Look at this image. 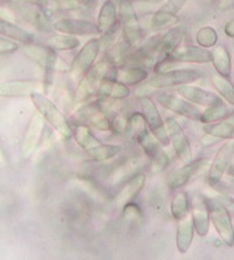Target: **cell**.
Listing matches in <instances>:
<instances>
[{
  "instance_id": "6da1fadb",
  "label": "cell",
  "mask_w": 234,
  "mask_h": 260,
  "mask_svg": "<svg viewBox=\"0 0 234 260\" xmlns=\"http://www.w3.org/2000/svg\"><path fill=\"white\" fill-rule=\"evenodd\" d=\"M73 137L79 147L95 162H106L122 151L121 145L102 143L86 124L75 125L73 128Z\"/></svg>"
},
{
  "instance_id": "7a4b0ae2",
  "label": "cell",
  "mask_w": 234,
  "mask_h": 260,
  "mask_svg": "<svg viewBox=\"0 0 234 260\" xmlns=\"http://www.w3.org/2000/svg\"><path fill=\"white\" fill-rule=\"evenodd\" d=\"M30 100H32L36 109L39 112L45 121H47L52 128L59 134L64 140L71 139L73 136V128L69 124L67 117L63 115V113L57 108V106L53 102L51 99L42 94L41 91H34L30 94Z\"/></svg>"
},
{
  "instance_id": "3957f363",
  "label": "cell",
  "mask_w": 234,
  "mask_h": 260,
  "mask_svg": "<svg viewBox=\"0 0 234 260\" xmlns=\"http://www.w3.org/2000/svg\"><path fill=\"white\" fill-rule=\"evenodd\" d=\"M114 64H111L109 60H102L95 63L90 70L84 73V75L79 80V85L76 87L75 101H87L93 95L97 94L101 82L109 74Z\"/></svg>"
},
{
  "instance_id": "277c9868",
  "label": "cell",
  "mask_w": 234,
  "mask_h": 260,
  "mask_svg": "<svg viewBox=\"0 0 234 260\" xmlns=\"http://www.w3.org/2000/svg\"><path fill=\"white\" fill-rule=\"evenodd\" d=\"M185 30L183 27H172L156 41L151 55V66L157 73L160 66L166 63L171 53L182 43Z\"/></svg>"
},
{
  "instance_id": "5b68a950",
  "label": "cell",
  "mask_w": 234,
  "mask_h": 260,
  "mask_svg": "<svg viewBox=\"0 0 234 260\" xmlns=\"http://www.w3.org/2000/svg\"><path fill=\"white\" fill-rule=\"evenodd\" d=\"M210 209V217L214 229L226 245H234V226L226 206L217 198H206Z\"/></svg>"
},
{
  "instance_id": "8992f818",
  "label": "cell",
  "mask_w": 234,
  "mask_h": 260,
  "mask_svg": "<svg viewBox=\"0 0 234 260\" xmlns=\"http://www.w3.org/2000/svg\"><path fill=\"white\" fill-rule=\"evenodd\" d=\"M204 78V73L198 70H190V68H182V70H171L159 72L150 79L148 85H150L153 89L158 88H170L179 87L183 85H190L194 81H198Z\"/></svg>"
},
{
  "instance_id": "52a82bcc",
  "label": "cell",
  "mask_w": 234,
  "mask_h": 260,
  "mask_svg": "<svg viewBox=\"0 0 234 260\" xmlns=\"http://www.w3.org/2000/svg\"><path fill=\"white\" fill-rule=\"evenodd\" d=\"M118 18L122 26L123 41L129 47H133L141 39V25L131 0H120Z\"/></svg>"
},
{
  "instance_id": "ba28073f",
  "label": "cell",
  "mask_w": 234,
  "mask_h": 260,
  "mask_svg": "<svg viewBox=\"0 0 234 260\" xmlns=\"http://www.w3.org/2000/svg\"><path fill=\"white\" fill-rule=\"evenodd\" d=\"M101 52V44L99 39L94 38L87 41L82 46V48L78 52V54L74 56L71 66H69V74L72 79L80 80L88 70L96 63V59Z\"/></svg>"
},
{
  "instance_id": "9c48e42d",
  "label": "cell",
  "mask_w": 234,
  "mask_h": 260,
  "mask_svg": "<svg viewBox=\"0 0 234 260\" xmlns=\"http://www.w3.org/2000/svg\"><path fill=\"white\" fill-rule=\"evenodd\" d=\"M140 105L149 130L159 140V142L163 145L170 144V137H169L168 134L165 121L160 115L155 101L149 96H144L141 98Z\"/></svg>"
},
{
  "instance_id": "30bf717a",
  "label": "cell",
  "mask_w": 234,
  "mask_h": 260,
  "mask_svg": "<svg viewBox=\"0 0 234 260\" xmlns=\"http://www.w3.org/2000/svg\"><path fill=\"white\" fill-rule=\"evenodd\" d=\"M165 125L169 137H170V143L174 147L177 157L184 163L191 162L192 160V149H191L190 141L182 125L174 117H166Z\"/></svg>"
},
{
  "instance_id": "8fae6325",
  "label": "cell",
  "mask_w": 234,
  "mask_h": 260,
  "mask_svg": "<svg viewBox=\"0 0 234 260\" xmlns=\"http://www.w3.org/2000/svg\"><path fill=\"white\" fill-rule=\"evenodd\" d=\"M156 101L163 108L177 114L179 116L186 117L189 120L199 121L202 115V110L194 103L183 99L182 96H176L172 94H158L156 96Z\"/></svg>"
},
{
  "instance_id": "7c38bea8",
  "label": "cell",
  "mask_w": 234,
  "mask_h": 260,
  "mask_svg": "<svg viewBox=\"0 0 234 260\" xmlns=\"http://www.w3.org/2000/svg\"><path fill=\"white\" fill-rule=\"evenodd\" d=\"M187 0H166L158 10L153 13L150 20L152 30H160L170 27L178 20V13L185 6Z\"/></svg>"
},
{
  "instance_id": "4fadbf2b",
  "label": "cell",
  "mask_w": 234,
  "mask_h": 260,
  "mask_svg": "<svg viewBox=\"0 0 234 260\" xmlns=\"http://www.w3.org/2000/svg\"><path fill=\"white\" fill-rule=\"evenodd\" d=\"M234 152V142L233 140H228L219 148L216 156L211 164L209 174H207V182L211 186H216L220 183L222 176L227 170L228 164L231 162L232 155Z\"/></svg>"
},
{
  "instance_id": "5bb4252c",
  "label": "cell",
  "mask_w": 234,
  "mask_h": 260,
  "mask_svg": "<svg viewBox=\"0 0 234 260\" xmlns=\"http://www.w3.org/2000/svg\"><path fill=\"white\" fill-rule=\"evenodd\" d=\"M45 129V118L38 112L33 114L28 122L27 128H26L24 140L21 143V155L25 158H28L30 155L36 151L39 145L42 133Z\"/></svg>"
},
{
  "instance_id": "9a60e30c",
  "label": "cell",
  "mask_w": 234,
  "mask_h": 260,
  "mask_svg": "<svg viewBox=\"0 0 234 260\" xmlns=\"http://www.w3.org/2000/svg\"><path fill=\"white\" fill-rule=\"evenodd\" d=\"M212 53L209 48L194 45H179L171 53L169 61L185 63H209L211 62Z\"/></svg>"
},
{
  "instance_id": "2e32d148",
  "label": "cell",
  "mask_w": 234,
  "mask_h": 260,
  "mask_svg": "<svg viewBox=\"0 0 234 260\" xmlns=\"http://www.w3.org/2000/svg\"><path fill=\"white\" fill-rule=\"evenodd\" d=\"M56 32L68 36H97L98 29L96 24L84 19L61 18L53 24Z\"/></svg>"
},
{
  "instance_id": "e0dca14e",
  "label": "cell",
  "mask_w": 234,
  "mask_h": 260,
  "mask_svg": "<svg viewBox=\"0 0 234 260\" xmlns=\"http://www.w3.org/2000/svg\"><path fill=\"white\" fill-rule=\"evenodd\" d=\"M207 164V158H199L185 163V166L178 168L168 177V186L171 190H177L185 186L190 179L202 171Z\"/></svg>"
},
{
  "instance_id": "ac0fdd59",
  "label": "cell",
  "mask_w": 234,
  "mask_h": 260,
  "mask_svg": "<svg viewBox=\"0 0 234 260\" xmlns=\"http://www.w3.org/2000/svg\"><path fill=\"white\" fill-rule=\"evenodd\" d=\"M177 93L185 100L194 103V105L202 106V107H210L214 106L217 103L222 102V99L220 95L212 91L206 90L204 88L197 87V86H189L183 85L177 88Z\"/></svg>"
},
{
  "instance_id": "d6986e66",
  "label": "cell",
  "mask_w": 234,
  "mask_h": 260,
  "mask_svg": "<svg viewBox=\"0 0 234 260\" xmlns=\"http://www.w3.org/2000/svg\"><path fill=\"white\" fill-rule=\"evenodd\" d=\"M40 83L32 80H12L0 82V98H26L40 90Z\"/></svg>"
},
{
  "instance_id": "ffe728a7",
  "label": "cell",
  "mask_w": 234,
  "mask_h": 260,
  "mask_svg": "<svg viewBox=\"0 0 234 260\" xmlns=\"http://www.w3.org/2000/svg\"><path fill=\"white\" fill-rule=\"evenodd\" d=\"M191 217H192L194 231L197 232V235L200 237H206L209 235L211 217L206 198H194L192 202V208H191Z\"/></svg>"
},
{
  "instance_id": "44dd1931",
  "label": "cell",
  "mask_w": 234,
  "mask_h": 260,
  "mask_svg": "<svg viewBox=\"0 0 234 260\" xmlns=\"http://www.w3.org/2000/svg\"><path fill=\"white\" fill-rule=\"evenodd\" d=\"M111 78L125 86H136L149 78V72L141 66H113Z\"/></svg>"
},
{
  "instance_id": "7402d4cb",
  "label": "cell",
  "mask_w": 234,
  "mask_h": 260,
  "mask_svg": "<svg viewBox=\"0 0 234 260\" xmlns=\"http://www.w3.org/2000/svg\"><path fill=\"white\" fill-rule=\"evenodd\" d=\"M145 182H147V176L143 173L133 175L118 191L116 197H115V204L122 208L126 203L133 201V198H136L142 189L144 188Z\"/></svg>"
},
{
  "instance_id": "603a6c76",
  "label": "cell",
  "mask_w": 234,
  "mask_h": 260,
  "mask_svg": "<svg viewBox=\"0 0 234 260\" xmlns=\"http://www.w3.org/2000/svg\"><path fill=\"white\" fill-rule=\"evenodd\" d=\"M90 127L99 132H111V121L103 112L98 103H90L81 109L79 114Z\"/></svg>"
},
{
  "instance_id": "cb8c5ba5",
  "label": "cell",
  "mask_w": 234,
  "mask_h": 260,
  "mask_svg": "<svg viewBox=\"0 0 234 260\" xmlns=\"http://www.w3.org/2000/svg\"><path fill=\"white\" fill-rule=\"evenodd\" d=\"M194 226L192 217L187 215L182 219L177 220V231H176V246L179 253L185 254L190 250L193 242Z\"/></svg>"
},
{
  "instance_id": "d4e9b609",
  "label": "cell",
  "mask_w": 234,
  "mask_h": 260,
  "mask_svg": "<svg viewBox=\"0 0 234 260\" xmlns=\"http://www.w3.org/2000/svg\"><path fill=\"white\" fill-rule=\"evenodd\" d=\"M0 36L10 38L24 45L34 44V40H36V36L33 33L2 17H0Z\"/></svg>"
},
{
  "instance_id": "484cf974",
  "label": "cell",
  "mask_w": 234,
  "mask_h": 260,
  "mask_svg": "<svg viewBox=\"0 0 234 260\" xmlns=\"http://www.w3.org/2000/svg\"><path fill=\"white\" fill-rule=\"evenodd\" d=\"M97 95L103 98L114 99V100H124L130 95V89L128 86L107 75L101 82V86L97 90Z\"/></svg>"
},
{
  "instance_id": "4316f807",
  "label": "cell",
  "mask_w": 234,
  "mask_h": 260,
  "mask_svg": "<svg viewBox=\"0 0 234 260\" xmlns=\"http://www.w3.org/2000/svg\"><path fill=\"white\" fill-rule=\"evenodd\" d=\"M211 53H212L211 62H212L214 70L217 71L218 74L224 76V78H229L232 73V58L226 46H214Z\"/></svg>"
},
{
  "instance_id": "83f0119b",
  "label": "cell",
  "mask_w": 234,
  "mask_h": 260,
  "mask_svg": "<svg viewBox=\"0 0 234 260\" xmlns=\"http://www.w3.org/2000/svg\"><path fill=\"white\" fill-rule=\"evenodd\" d=\"M24 53L30 61L37 63L38 66L42 68V70H46L48 64L51 63L53 59L56 56L55 51L48 48L47 46H46V47H41V46L34 44L25 45Z\"/></svg>"
},
{
  "instance_id": "f1b7e54d",
  "label": "cell",
  "mask_w": 234,
  "mask_h": 260,
  "mask_svg": "<svg viewBox=\"0 0 234 260\" xmlns=\"http://www.w3.org/2000/svg\"><path fill=\"white\" fill-rule=\"evenodd\" d=\"M117 5L114 0H106L99 7L96 26L98 29V34L105 33L109 29L115 22L117 21Z\"/></svg>"
},
{
  "instance_id": "f546056e",
  "label": "cell",
  "mask_w": 234,
  "mask_h": 260,
  "mask_svg": "<svg viewBox=\"0 0 234 260\" xmlns=\"http://www.w3.org/2000/svg\"><path fill=\"white\" fill-rule=\"evenodd\" d=\"M135 139L137 140L138 144L141 145V148L143 149V151L147 154L148 157L153 158L160 150H162L163 144L160 143L159 140L153 135L150 130H149L148 125L137 134Z\"/></svg>"
},
{
  "instance_id": "4dcf8cb0",
  "label": "cell",
  "mask_w": 234,
  "mask_h": 260,
  "mask_svg": "<svg viewBox=\"0 0 234 260\" xmlns=\"http://www.w3.org/2000/svg\"><path fill=\"white\" fill-rule=\"evenodd\" d=\"M234 130V112L224 118V120L218 121V123L205 124L204 132L209 135L216 136L220 140H231L232 133Z\"/></svg>"
},
{
  "instance_id": "1f68e13d",
  "label": "cell",
  "mask_w": 234,
  "mask_h": 260,
  "mask_svg": "<svg viewBox=\"0 0 234 260\" xmlns=\"http://www.w3.org/2000/svg\"><path fill=\"white\" fill-rule=\"evenodd\" d=\"M81 45L80 40L74 36H68V34H59V36H53L46 40V46L53 51H73Z\"/></svg>"
},
{
  "instance_id": "d6a6232c",
  "label": "cell",
  "mask_w": 234,
  "mask_h": 260,
  "mask_svg": "<svg viewBox=\"0 0 234 260\" xmlns=\"http://www.w3.org/2000/svg\"><path fill=\"white\" fill-rule=\"evenodd\" d=\"M170 210L171 215L174 216L176 220H179L182 219V218L186 217L187 215H190L191 203L190 198L187 196L185 191H177V192L174 194V197H172L171 200Z\"/></svg>"
},
{
  "instance_id": "836d02e7",
  "label": "cell",
  "mask_w": 234,
  "mask_h": 260,
  "mask_svg": "<svg viewBox=\"0 0 234 260\" xmlns=\"http://www.w3.org/2000/svg\"><path fill=\"white\" fill-rule=\"evenodd\" d=\"M229 114H231V110H229L228 107L225 105L224 101H222L214 106L206 107L204 112H202L199 122H202V123L204 124L214 123V122L224 120V118L227 117Z\"/></svg>"
},
{
  "instance_id": "e575fe53",
  "label": "cell",
  "mask_w": 234,
  "mask_h": 260,
  "mask_svg": "<svg viewBox=\"0 0 234 260\" xmlns=\"http://www.w3.org/2000/svg\"><path fill=\"white\" fill-rule=\"evenodd\" d=\"M212 86L217 93L220 95V98L229 103L231 106H234V85L229 81L228 78H224L219 74L213 75L212 79Z\"/></svg>"
},
{
  "instance_id": "d590c367",
  "label": "cell",
  "mask_w": 234,
  "mask_h": 260,
  "mask_svg": "<svg viewBox=\"0 0 234 260\" xmlns=\"http://www.w3.org/2000/svg\"><path fill=\"white\" fill-rule=\"evenodd\" d=\"M195 41L200 47L213 48L218 43V33L212 26H204L195 33Z\"/></svg>"
},
{
  "instance_id": "8d00e7d4",
  "label": "cell",
  "mask_w": 234,
  "mask_h": 260,
  "mask_svg": "<svg viewBox=\"0 0 234 260\" xmlns=\"http://www.w3.org/2000/svg\"><path fill=\"white\" fill-rule=\"evenodd\" d=\"M121 34H122V26H121L120 20H117L109 29H107L105 33L99 34L101 37H99L98 39H99V44H101V49H105V51L108 52L109 49L117 43L118 38H120Z\"/></svg>"
},
{
  "instance_id": "74e56055",
  "label": "cell",
  "mask_w": 234,
  "mask_h": 260,
  "mask_svg": "<svg viewBox=\"0 0 234 260\" xmlns=\"http://www.w3.org/2000/svg\"><path fill=\"white\" fill-rule=\"evenodd\" d=\"M142 209L141 206L133 201L126 203L122 206V218L128 223H136L142 219Z\"/></svg>"
},
{
  "instance_id": "f35d334b",
  "label": "cell",
  "mask_w": 234,
  "mask_h": 260,
  "mask_svg": "<svg viewBox=\"0 0 234 260\" xmlns=\"http://www.w3.org/2000/svg\"><path fill=\"white\" fill-rule=\"evenodd\" d=\"M169 164H170V158L165 151L160 150L158 154H157L155 157L151 158V166H150V171L153 175H158L163 173L164 170L168 169Z\"/></svg>"
},
{
  "instance_id": "ab89813d",
  "label": "cell",
  "mask_w": 234,
  "mask_h": 260,
  "mask_svg": "<svg viewBox=\"0 0 234 260\" xmlns=\"http://www.w3.org/2000/svg\"><path fill=\"white\" fill-rule=\"evenodd\" d=\"M144 127H147V122H145V118L142 113H135L129 118L128 133L131 135L136 136Z\"/></svg>"
},
{
  "instance_id": "60d3db41",
  "label": "cell",
  "mask_w": 234,
  "mask_h": 260,
  "mask_svg": "<svg viewBox=\"0 0 234 260\" xmlns=\"http://www.w3.org/2000/svg\"><path fill=\"white\" fill-rule=\"evenodd\" d=\"M128 129L129 120L125 116L121 115V114L115 116L113 118V121H111V132H114L115 134H120V135H122V134H126L128 133Z\"/></svg>"
},
{
  "instance_id": "b9f144b4",
  "label": "cell",
  "mask_w": 234,
  "mask_h": 260,
  "mask_svg": "<svg viewBox=\"0 0 234 260\" xmlns=\"http://www.w3.org/2000/svg\"><path fill=\"white\" fill-rule=\"evenodd\" d=\"M19 46L14 41H10L4 39V38H0V54H7V53H12L17 51Z\"/></svg>"
},
{
  "instance_id": "7bdbcfd3",
  "label": "cell",
  "mask_w": 234,
  "mask_h": 260,
  "mask_svg": "<svg viewBox=\"0 0 234 260\" xmlns=\"http://www.w3.org/2000/svg\"><path fill=\"white\" fill-rule=\"evenodd\" d=\"M4 3H11V2H22V3H27L30 4V5L41 7V9H46L47 5L49 4L51 0H3Z\"/></svg>"
},
{
  "instance_id": "ee69618b",
  "label": "cell",
  "mask_w": 234,
  "mask_h": 260,
  "mask_svg": "<svg viewBox=\"0 0 234 260\" xmlns=\"http://www.w3.org/2000/svg\"><path fill=\"white\" fill-rule=\"evenodd\" d=\"M219 140L220 139H218V137H216V136H212V135H209V134H206L205 137H203L200 143L203 147H210V145L216 144Z\"/></svg>"
},
{
  "instance_id": "f6af8a7d",
  "label": "cell",
  "mask_w": 234,
  "mask_h": 260,
  "mask_svg": "<svg viewBox=\"0 0 234 260\" xmlns=\"http://www.w3.org/2000/svg\"><path fill=\"white\" fill-rule=\"evenodd\" d=\"M224 32L228 38H232V39H234V19L231 21H228L227 24L225 25Z\"/></svg>"
},
{
  "instance_id": "bcb514c9",
  "label": "cell",
  "mask_w": 234,
  "mask_h": 260,
  "mask_svg": "<svg viewBox=\"0 0 234 260\" xmlns=\"http://www.w3.org/2000/svg\"><path fill=\"white\" fill-rule=\"evenodd\" d=\"M226 171H227L229 176H232V177H234V152H233V155H232L231 162H229L228 168H227V170H226Z\"/></svg>"
},
{
  "instance_id": "7dc6e473",
  "label": "cell",
  "mask_w": 234,
  "mask_h": 260,
  "mask_svg": "<svg viewBox=\"0 0 234 260\" xmlns=\"http://www.w3.org/2000/svg\"><path fill=\"white\" fill-rule=\"evenodd\" d=\"M220 7L221 9H227V7L229 6V4H234V0H220Z\"/></svg>"
},
{
  "instance_id": "c3c4849f",
  "label": "cell",
  "mask_w": 234,
  "mask_h": 260,
  "mask_svg": "<svg viewBox=\"0 0 234 260\" xmlns=\"http://www.w3.org/2000/svg\"><path fill=\"white\" fill-rule=\"evenodd\" d=\"M218 0H209V3H216Z\"/></svg>"
},
{
  "instance_id": "681fc988",
  "label": "cell",
  "mask_w": 234,
  "mask_h": 260,
  "mask_svg": "<svg viewBox=\"0 0 234 260\" xmlns=\"http://www.w3.org/2000/svg\"><path fill=\"white\" fill-rule=\"evenodd\" d=\"M231 140H234V130H233V133H232V137H231Z\"/></svg>"
},
{
  "instance_id": "f907efd6",
  "label": "cell",
  "mask_w": 234,
  "mask_h": 260,
  "mask_svg": "<svg viewBox=\"0 0 234 260\" xmlns=\"http://www.w3.org/2000/svg\"><path fill=\"white\" fill-rule=\"evenodd\" d=\"M233 7H234V4H233Z\"/></svg>"
}]
</instances>
